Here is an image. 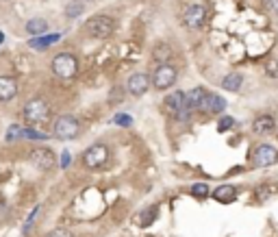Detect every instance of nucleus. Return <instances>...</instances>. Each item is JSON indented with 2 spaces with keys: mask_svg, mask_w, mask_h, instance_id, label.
I'll list each match as a JSON object with an SVG mask.
<instances>
[{
  "mask_svg": "<svg viewBox=\"0 0 278 237\" xmlns=\"http://www.w3.org/2000/svg\"><path fill=\"white\" fill-rule=\"evenodd\" d=\"M85 31L89 37L94 39H107L111 37V33L116 31V22L109 15H94L85 22Z\"/></svg>",
  "mask_w": 278,
  "mask_h": 237,
  "instance_id": "obj_1",
  "label": "nucleus"
},
{
  "mask_svg": "<svg viewBox=\"0 0 278 237\" xmlns=\"http://www.w3.org/2000/svg\"><path fill=\"white\" fill-rule=\"evenodd\" d=\"M50 68H52V72H54V76H59V78H63V81H70V78L76 76V72H78V61H76L74 55L61 52V55H57L54 59H52Z\"/></svg>",
  "mask_w": 278,
  "mask_h": 237,
  "instance_id": "obj_2",
  "label": "nucleus"
},
{
  "mask_svg": "<svg viewBox=\"0 0 278 237\" xmlns=\"http://www.w3.org/2000/svg\"><path fill=\"white\" fill-rule=\"evenodd\" d=\"M22 116L26 122H31V124H42V122L50 118V104H48L44 98H33V100L26 102Z\"/></svg>",
  "mask_w": 278,
  "mask_h": 237,
  "instance_id": "obj_3",
  "label": "nucleus"
},
{
  "mask_svg": "<svg viewBox=\"0 0 278 237\" xmlns=\"http://www.w3.org/2000/svg\"><path fill=\"white\" fill-rule=\"evenodd\" d=\"M80 130V124L74 116H61L54 120V126H52V133L57 140H74Z\"/></svg>",
  "mask_w": 278,
  "mask_h": 237,
  "instance_id": "obj_4",
  "label": "nucleus"
},
{
  "mask_svg": "<svg viewBox=\"0 0 278 237\" xmlns=\"http://www.w3.org/2000/svg\"><path fill=\"white\" fill-rule=\"evenodd\" d=\"M107 161H109V148L104 144L89 146V148L85 150V154H83V163H85V168H89V170L102 168Z\"/></svg>",
  "mask_w": 278,
  "mask_h": 237,
  "instance_id": "obj_5",
  "label": "nucleus"
},
{
  "mask_svg": "<svg viewBox=\"0 0 278 237\" xmlns=\"http://www.w3.org/2000/svg\"><path fill=\"white\" fill-rule=\"evenodd\" d=\"M176 76H178V72L174 65H170V63H161L157 70H154V74H152V87H157V89H168L176 83Z\"/></svg>",
  "mask_w": 278,
  "mask_h": 237,
  "instance_id": "obj_6",
  "label": "nucleus"
},
{
  "mask_svg": "<svg viewBox=\"0 0 278 237\" xmlns=\"http://www.w3.org/2000/svg\"><path fill=\"white\" fill-rule=\"evenodd\" d=\"M31 163L35 166L39 172H48V170H52L57 166V157L50 148H44V146H39V148H33L31 154H29Z\"/></svg>",
  "mask_w": 278,
  "mask_h": 237,
  "instance_id": "obj_7",
  "label": "nucleus"
},
{
  "mask_svg": "<svg viewBox=\"0 0 278 237\" xmlns=\"http://www.w3.org/2000/svg\"><path fill=\"white\" fill-rule=\"evenodd\" d=\"M252 163H255L257 168L274 166V163H278V150L269 144H261L255 148V152H252Z\"/></svg>",
  "mask_w": 278,
  "mask_h": 237,
  "instance_id": "obj_8",
  "label": "nucleus"
},
{
  "mask_svg": "<svg viewBox=\"0 0 278 237\" xmlns=\"http://www.w3.org/2000/svg\"><path fill=\"white\" fill-rule=\"evenodd\" d=\"M150 78H148V74H144V72H135V74H130L128 76V81H126V89H128V94L130 96H135V98H139V96H144L146 92L150 89Z\"/></svg>",
  "mask_w": 278,
  "mask_h": 237,
  "instance_id": "obj_9",
  "label": "nucleus"
},
{
  "mask_svg": "<svg viewBox=\"0 0 278 237\" xmlns=\"http://www.w3.org/2000/svg\"><path fill=\"white\" fill-rule=\"evenodd\" d=\"M204 20H207V9L202 5H191L189 9L185 11V24L189 29H200Z\"/></svg>",
  "mask_w": 278,
  "mask_h": 237,
  "instance_id": "obj_10",
  "label": "nucleus"
},
{
  "mask_svg": "<svg viewBox=\"0 0 278 237\" xmlns=\"http://www.w3.org/2000/svg\"><path fill=\"white\" fill-rule=\"evenodd\" d=\"M18 81L13 76H0V102H9L18 96Z\"/></svg>",
  "mask_w": 278,
  "mask_h": 237,
  "instance_id": "obj_11",
  "label": "nucleus"
},
{
  "mask_svg": "<svg viewBox=\"0 0 278 237\" xmlns=\"http://www.w3.org/2000/svg\"><path fill=\"white\" fill-rule=\"evenodd\" d=\"M165 107H168V111H172V113H183V111H187V96L176 89L174 94H170V96L165 98Z\"/></svg>",
  "mask_w": 278,
  "mask_h": 237,
  "instance_id": "obj_12",
  "label": "nucleus"
},
{
  "mask_svg": "<svg viewBox=\"0 0 278 237\" xmlns=\"http://www.w3.org/2000/svg\"><path fill=\"white\" fill-rule=\"evenodd\" d=\"M209 92L204 87H193L189 94H187V109L193 111V109H202L204 100H207Z\"/></svg>",
  "mask_w": 278,
  "mask_h": 237,
  "instance_id": "obj_13",
  "label": "nucleus"
},
{
  "mask_svg": "<svg viewBox=\"0 0 278 237\" xmlns=\"http://www.w3.org/2000/svg\"><path fill=\"white\" fill-rule=\"evenodd\" d=\"M61 39V33H54V35H39V37H33L31 42H29V46L33 48V50H46L48 46H52V44H57Z\"/></svg>",
  "mask_w": 278,
  "mask_h": 237,
  "instance_id": "obj_14",
  "label": "nucleus"
},
{
  "mask_svg": "<svg viewBox=\"0 0 278 237\" xmlns=\"http://www.w3.org/2000/svg\"><path fill=\"white\" fill-rule=\"evenodd\" d=\"M276 128V120L272 116H259L255 122H252V130L259 135H265V133H272Z\"/></svg>",
  "mask_w": 278,
  "mask_h": 237,
  "instance_id": "obj_15",
  "label": "nucleus"
},
{
  "mask_svg": "<svg viewBox=\"0 0 278 237\" xmlns=\"http://www.w3.org/2000/svg\"><path fill=\"white\" fill-rule=\"evenodd\" d=\"M213 198L217 202H222V205H228V202H233L237 198V190L233 185H219L217 190H213Z\"/></svg>",
  "mask_w": 278,
  "mask_h": 237,
  "instance_id": "obj_16",
  "label": "nucleus"
},
{
  "mask_svg": "<svg viewBox=\"0 0 278 237\" xmlns=\"http://www.w3.org/2000/svg\"><path fill=\"white\" fill-rule=\"evenodd\" d=\"M224 107H226V102H224L222 96L209 94L207 100H204V104H202V111H207V113H219V111H224Z\"/></svg>",
  "mask_w": 278,
  "mask_h": 237,
  "instance_id": "obj_17",
  "label": "nucleus"
},
{
  "mask_svg": "<svg viewBox=\"0 0 278 237\" xmlns=\"http://www.w3.org/2000/svg\"><path fill=\"white\" fill-rule=\"evenodd\" d=\"M26 33L31 37H39V35H46L48 33V22L44 18H31L26 22Z\"/></svg>",
  "mask_w": 278,
  "mask_h": 237,
  "instance_id": "obj_18",
  "label": "nucleus"
},
{
  "mask_svg": "<svg viewBox=\"0 0 278 237\" xmlns=\"http://www.w3.org/2000/svg\"><path fill=\"white\" fill-rule=\"evenodd\" d=\"M243 83L241 74H237V72H233V74H226L222 78V87L226 89V92H239V87Z\"/></svg>",
  "mask_w": 278,
  "mask_h": 237,
  "instance_id": "obj_19",
  "label": "nucleus"
},
{
  "mask_svg": "<svg viewBox=\"0 0 278 237\" xmlns=\"http://www.w3.org/2000/svg\"><path fill=\"white\" fill-rule=\"evenodd\" d=\"M22 140H31V142H44V140H48V135H46V133H42V130H35V128L26 126V128H22Z\"/></svg>",
  "mask_w": 278,
  "mask_h": 237,
  "instance_id": "obj_20",
  "label": "nucleus"
},
{
  "mask_svg": "<svg viewBox=\"0 0 278 237\" xmlns=\"http://www.w3.org/2000/svg\"><path fill=\"white\" fill-rule=\"evenodd\" d=\"M159 216V209L157 207H148V209H146V211H142V214H139V224H142V226H150L152 224V220L154 218H157Z\"/></svg>",
  "mask_w": 278,
  "mask_h": 237,
  "instance_id": "obj_21",
  "label": "nucleus"
},
{
  "mask_svg": "<svg viewBox=\"0 0 278 237\" xmlns=\"http://www.w3.org/2000/svg\"><path fill=\"white\" fill-rule=\"evenodd\" d=\"M20 137H22V126L11 124L9 128H7V133H5V140L7 142H15V140H20Z\"/></svg>",
  "mask_w": 278,
  "mask_h": 237,
  "instance_id": "obj_22",
  "label": "nucleus"
},
{
  "mask_svg": "<svg viewBox=\"0 0 278 237\" xmlns=\"http://www.w3.org/2000/svg\"><path fill=\"white\" fill-rule=\"evenodd\" d=\"M80 13H83V5H80L78 0H76V3H70L68 7H65V15H68V18H78Z\"/></svg>",
  "mask_w": 278,
  "mask_h": 237,
  "instance_id": "obj_23",
  "label": "nucleus"
},
{
  "mask_svg": "<svg viewBox=\"0 0 278 237\" xmlns=\"http://www.w3.org/2000/svg\"><path fill=\"white\" fill-rule=\"evenodd\" d=\"M191 194L196 196V198H204V196H209V185L196 183V185H191Z\"/></svg>",
  "mask_w": 278,
  "mask_h": 237,
  "instance_id": "obj_24",
  "label": "nucleus"
},
{
  "mask_svg": "<svg viewBox=\"0 0 278 237\" xmlns=\"http://www.w3.org/2000/svg\"><path fill=\"white\" fill-rule=\"evenodd\" d=\"M37 214H39V207H33V211H31V216L26 218V222H24V226H22V231L24 233H29L31 228H33V222H35V218H37Z\"/></svg>",
  "mask_w": 278,
  "mask_h": 237,
  "instance_id": "obj_25",
  "label": "nucleus"
},
{
  "mask_svg": "<svg viewBox=\"0 0 278 237\" xmlns=\"http://www.w3.org/2000/svg\"><path fill=\"white\" fill-rule=\"evenodd\" d=\"M113 122H116V124H120V126H130V124H133V118L126 116V113H118Z\"/></svg>",
  "mask_w": 278,
  "mask_h": 237,
  "instance_id": "obj_26",
  "label": "nucleus"
},
{
  "mask_svg": "<svg viewBox=\"0 0 278 237\" xmlns=\"http://www.w3.org/2000/svg\"><path fill=\"white\" fill-rule=\"evenodd\" d=\"M44 237H74V235H72L68 228H52V231L46 233Z\"/></svg>",
  "mask_w": 278,
  "mask_h": 237,
  "instance_id": "obj_27",
  "label": "nucleus"
},
{
  "mask_svg": "<svg viewBox=\"0 0 278 237\" xmlns=\"http://www.w3.org/2000/svg\"><path fill=\"white\" fill-rule=\"evenodd\" d=\"M122 98H124V89H122V87H116V89H113V94H111V104H118Z\"/></svg>",
  "mask_w": 278,
  "mask_h": 237,
  "instance_id": "obj_28",
  "label": "nucleus"
},
{
  "mask_svg": "<svg viewBox=\"0 0 278 237\" xmlns=\"http://www.w3.org/2000/svg\"><path fill=\"white\" fill-rule=\"evenodd\" d=\"M233 124H235V120H233L231 116H226V118H222V120H219L217 128H219V130H226V128H231Z\"/></svg>",
  "mask_w": 278,
  "mask_h": 237,
  "instance_id": "obj_29",
  "label": "nucleus"
},
{
  "mask_svg": "<svg viewBox=\"0 0 278 237\" xmlns=\"http://www.w3.org/2000/svg\"><path fill=\"white\" fill-rule=\"evenodd\" d=\"M70 161H72V154H70L68 150H63V152H61V168H68Z\"/></svg>",
  "mask_w": 278,
  "mask_h": 237,
  "instance_id": "obj_30",
  "label": "nucleus"
},
{
  "mask_svg": "<svg viewBox=\"0 0 278 237\" xmlns=\"http://www.w3.org/2000/svg\"><path fill=\"white\" fill-rule=\"evenodd\" d=\"M263 3H265V7H267L269 11L278 15V0H263Z\"/></svg>",
  "mask_w": 278,
  "mask_h": 237,
  "instance_id": "obj_31",
  "label": "nucleus"
},
{
  "mask_svg": "<svg viewBox=\"0 0 278 237\" xmlns=\"http://www.w3.org/2000/svg\"><path fill=\"white\" fill-rule=\"evenodd\" d=\"M267 74H269V76H276V74H278V63H276V61H269V63H267Z\"/></svg>",
  "mask_w": 278,
  "mask_h": 237,
  "instance_id": "obj_32",
  "label": "nucleus"
},
{
  "mask_svg": "<svg viewBox=\"0 0 278 237\" xmlns=\"http://www.w3.org/2000/svg\"><path fill=\"white\" fill-rule=\"evenodd\" d=\"M3 39H5V35H3V31H0V44H3Z\"/></svg>",
  "mask_w": 278,
  "mask_h": 237,
  "instance_id": "obj_33",
  "label": "nucleus"
}]
</instances>
